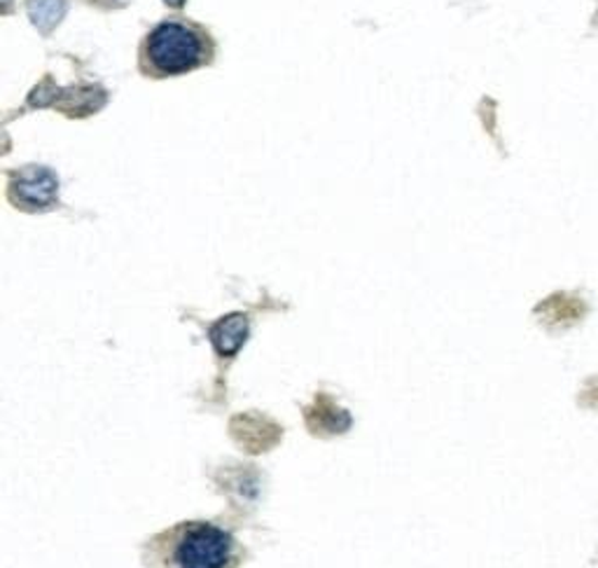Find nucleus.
Returning <instances> with one entry per match:
<instances>
[{
  "label": "nucleus",
  "mask_w": 598,
  "mask_h": 568,
  "mask_svg": "<svg viewBox=\"0 0 598 568\" xmlns=\"http://www.w3.org/2000/svg\"><path fill=\"white\" fill-rule=\"evenodd\" d=\"M164 3L171 5V8H181L185 3V0H164Z\"/></svg>",
  "instance_id": "6"
},
{
  "label": "nucleus",
  "mask_w": 598,
  "mask_h": 568,
  "mask_svg": "<svg viewBox=\"0 0 598 568\" xmlns=\"http://www.w3.org/2000/svg\"><path fill=\"white\" fill-rule=\"evenodd\" d=\"M204 40L192 28L178 22H164L145 40V61L157 75H181L204 61Z\"/></svg>",
  "instance_id": "2"
},
{
  "label": "nucleus",
  "mask_w": 598,
  "mask_h": 568,
  "mask_svg": "<svg viewBox=\"0 0 598 568\" xmlns=\"http://www.w3.org/2000/svg\"><path fill=\"white\" fill-rule=\"evenodd\" d=\"M248 333H251L248 318L244 314H230L208 328V339H211V345L216 347V351L222 355V359H232V355L239 353V349L246 345Z\"/></svg>",
  "instance_id": "4"
},
{
  "label": "nucleus",
  "mask_w": 598,
  "mask_h": 568,
  "mask_svg": "<svg viewBox=\"0 0 598 568\" xmlns=\"http://www.w3.org/2000/svg\"><path fill=\"white\" fill-rule=\"evenodd\" d=\"M57 176L45 167H28L20 173H14L10 185V197L26 210L50 208L57 202Z\"/></svg>",
  "instance_id": "3"
},
{
  "label": "nucleus",
  "mask_w": 598,
  "mask_h": 568,
  "mask_svg": "<svg viewBox=\"0 0 598 568\" xmlns=\"http://www.w3.org/2000/svg\"><path fill=\"white\" fill-rule=\"evenodd\" d=\"M66 12V3L63 0H28V17L42 34L52 31Z\"/></svg>",
  "instance_id": "5"
},
{
  "label": "nucleus",
  "mask_w": 598,
  "mask_h": 568,
  "mask_svg": "<svg viewBox=\"0 0 598 568\" xmlns=\"http://www.w3.org/2000/svg\"><path fill=\"white\" fill-rule=\"evenodd\" d=\"M161 564L164 568H234V535L206 522L181 524L167 535Z\"/></svg>",
  "instance_id": "1"
}]
</instances>
